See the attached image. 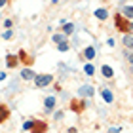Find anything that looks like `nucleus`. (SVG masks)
I'll return each instance as SVG.
<instances>
[{
  "instance_id": "1",
  "label": "nucleus",
  "mask_w": 133,
  "mask_h": 133,
  "mask_svg": "<svg viewBox=\"0 0 133 133\" xmlns=\"http://www.w3.org/2000/svg\"><path fill=\"white\" fill-rule=\"evenodd\" d=\"M114 23H116V29H118V31H122L124 34H131V27H133V25L125 19L122 14H116V15H114Z\"/></svg>"
},
{
  "instance_id": "2",
  "label": "nucleus",
  "mask_w": 133,
  "mask_h": 133,
  "mask_svg": "<svg viewBox=\"0 0 133 133\" xmlns=\"http://www.w3.org/2000/svg\"><path fill=\"white\" fill-rule=\"evenodd\" d=\"M51 80H53L51 74H36L34 84H36V88H46L48 84H51Z\"/></svg>"
},
{
  "instance_id": "3",
  "label": "nucleus",
  "mask_w": 133,
  "mask_h": 133,
  "mask_svg": "<svg viewBox=\"0 0 133 133\" xmlns=\"http://www.w3.org/2000/svg\"><path fill=\"white\" fill-rule=\"evenodd\" d=\"M48 129V125L44 122H40V120H34V124H32V133H46Z\"/></svg>"
},
{
  "instance_id": "4",
  "label": "nucleus",
  "mask_w": 133,
  "mask_h": 133,
  "mask_svg": "<svg viewBox=\"0 0 133 133\" xmlns=\"http://www.w3.org/2000/svg\"><path fill=\"white\" fill-rule=\"evenodd\" d=\"M78 93H80V97H82V95H84V97H91L95 91H93L91 86H82L80 89H78Z\"/></svg>"
},
{
  "instance_id": "5",
  "label": "nucleus",
  "mask_w": 133,
  "mask_h": 133,
  "mask_svg": "<svg viewBox=\"0 0 133 133\" xmlns=\"http://www.w3.org/2000/svg\"><path fill=\"white\" fill-rule=\"evenodd\" d=\"M8 116H10V108L0 103V124L6 122V120H8Z\"/></svg>"
},
{
  "instance_id": "6",
  "label": "nucleus",
  "mask_w": 133,
  "mask_h": 133,
  "mask_svg": "<svg viewBox=\"0 0 133 133\" xmlns=\"http://www.w3.org/2000/svg\"><path fill=\"white\" fill-rule=\"evenodd\" d=\"M101 95H103V99H105L107 103H112V101H114L112 91H110V89H107V88H103V89H101Z\"/></svg>"
},
{
  "instance_id": "7",
  "label": "nucleus",
  "mask_w": 133,
  "mask_h": 133,
  "mask_svg": "<svg viewBox=\"0 0 133 133\" xmlns=\"http://www.w3.org/2000/svg\"><path fill=\"white\" fill-rule=\"evenodd\" d=\"M124 46L125 50H133V34H124Z\"/></svg>"
},
{
  "instance_id": "8",
  "label": "nucleus",
  "mask_w": 133,
  "mask_h": 133,
  "mask_svg": "<svg viewBox=\"0 0 133 133\" xmlns=\"http://www.w3.org/2000/svg\"><path fill=\"white\" fill-rule=\"evenodd\" d=\"M101 72H103V76H105V78H112V74H114L112 66H108V65H103L101 66Z\"/></svg>"
},
{
  "instance_id": "9",
  "label": "nucleus",
  "mask_w": 133,
  "mask_h": 133,
  "mask_svg": "<svg viewBox=\"0 0 133 133\" xmlns=\"http://www.w3.org/2000/svg\"><path fill=\"white\" fill-rule=\"evenodd\" d=\"M21 76H23V80H34V72L31 69H25V70H21Z\"/></svg>"
},
{
  "instance_id": "10",
  "label": "nucleus",
  "mask_w": 133,
  "mask_h": 133,
  "mask_svg": "<svg viewBox=\"0 0 133 133\" xmlns=\"http://www.w3.org/2000/svg\"><path fill=\"white\" fill-rule=\"evenodd\" d=\"M44 105H46V110H53L55 108V97H46Z\"/></svg>"
},
{
  "instance_id": "11",
  "label": "nucleus",
  "mask_w": 133,
  "mask_h": 133,
  "mask_svg": "<svg viewBox=\"0 0 133 133\" xmlns=\"http://www.w3.org/2000/svg\"><path fill=\"white\" fill-rule=\"evenodd\" d=\"M95 17H97V19H101V21H105L107 17H108V11L103 10V8H99L97 11H95Z\"/></svg>"
},
{
  "instance_id": "12",
  "label": "nucleus",
  "mask_w": 133,
  "mask_h": 133,
  "mask_svg": "<svg viewBox=\"0 0 133 133\" xmlns=\"http://www.w3.org/2000/svg\"><path fill=\"white\" fill-rule=\"evenodd\" d=\"M86 108V105H84V101L80 103V101H72V110L74 112H80V110H84Z\"/></svg>"
},
{
  "instance_id": "13",
  "label": "nucleus",
  "mask_w": 133,
  "mask_h": 133,
  "mask_svg": "<svg viewBox=\"0 0 133 133\" xmlns=\"http://www.w3.org/2000/svg\"><path fill=\"white\" fill-rule=\"evenodd\" d=\"M84 55H86V59H95V48H93V46L86 48V51H84Z\"/></svg>"
},
{
  "instance_id": "14",
  "label": "nucleus",
  "mask_w": 133,
  "mask_h": 133,
  "mask_svg": "<svg viewBox=\"0 0 133 133\" xmlns=\"http://www.w3.org/2000/svg\"><path fill=\"white\" fill-rule=\"evenodd\" d=\"M63 32H65V36L72 34V32H74V25H72V23H65V25H63Z\"/></svg>"
},
{
  "instance_id": "15",
  "label": "nucleus",
  "mask_w": 133,
  "mask_h": 133,
  "mask_svg": "<svg viewBox=\"0 0 133 133\" xmlns=\"http://www.w3.org/2000/svg\"><path fill=\"white\" fill-rule=\"evenodd\" d=\"M122 15L125 17V19L133 17V6H125V8H124V11H122Z\"/></svg>"
},
{
  "instance_id": "16",
  "label": "nucleus",
  "mask_w": 133,
  "mask_h": 133,
  "mask_svg": "<svg viewBox=\"0 0 133 133\" xmlns=\"http://www.w3.org/2000/svg\"><path fill=\"white\" fill-rule=\"evenodd\" d=\"M15 65H17V57L15 55H8V66H10V69H14Z\"/></svg>"
},
{
  "instance_id": "17",
  "label": "nucleus",
  "mask_w": 133,
  "mask_h": 133,
  "mask_svg": "<svg viewBox=\"0 0 133 133\" xmlns=\"http://www.w3.org/2000/svg\"><path fill=\"white\" fill-rule=\"evenodd\" d=\"M84 72H86V74H88V76H91V74H93V72H95V69H93V65H89V63H88L86 66H84Z\"/></svg>"
},
{
  "instance_id": "18",
  "label": "nucleus",
  "mask_w": 133,
  "mask_h": 133,
  "mask_svg": "<svg viewBox=\"0 0 133 133\" xmlns=\"http://www.w3.org/2000/svg\"><path fill=\"white\" fill-rule=\"evenodd\" d=\"M53 42H57V44L66 42V36H65V34H55V36H53Z\"/></svg>"
},
{
  "instance_id": "19",
  "label": "nucleus",
  "mask_w": 133,
  "mask_h": 133,
  "mask_svg": "<svg viewBox=\"0 0 133 133\" xmlns=\"http://www.w3.org/2000/svg\"><path fill=\"white\" fill-rule=\"evenodd\" d=\"M69 48H70L69 42H61V44L57 46V50H59V51H69Z\"/></svg>"
},
{
  "instance_id": "20",
  "label": "nucleus",
  "mask_w": 133,
  "mask_h": 133,
  "mask_svg": "<svg viewBox=\"0 0 133 133\" xmlns=\"http://www.w3.org/2000/svg\"><path fill=\"white\" fill-rule=\"evenodd\" d=\"M19 59H21V61H25V63H31L32 61V59H29V55L25 51H19Z\"/></svg>"
},
{
  "instance_id": "21",
  "label": "nucleus",
  "mask_w": 133,
  "mask_h": 133,
  "mask_svg": "<svg viewBox=\"0 0 133 133\" xmlns=\"http://www.w3.org/2000/svg\"><path fill=\"white\" fill-rule=\"evenodd\" d=\"M32 124H34V120H27L25 124H23V129L29 131V129H32Z\"/></svg>"
},
{
  "instance_id": "22",
  "label": "nucleus",
  "mask_w": 133,
  "mask_h": 133,
  "mask_svg": "<svg viewBox=\"0 0 133 133\" xmlns=\"http://www.w3.org/2000/svg\"><path fill=\"white\" fill-rule=\"evenodd\" d=\"M2 38H4V40H8V38H11V31H4V34H2Z\"/></svg>"
},
{
  "instance_id": "23",
  "label": "nucleus",
  "mask_w": 133,
  "mask_h": 133,
  "mask_svg": "<svg viewBox=\"0 0 133 133\" xmlns=\"http://www.w3.org/2000/svg\"><path fill=\"white\" fill-rule=\"evenodd\" d=\"M128 61H129L131 66H133V53H128Z\"/></svg>"
},
{
  "instance_id": "24",
  "label": "nucleus",
  "mask_w": 133,
  "mask_h": 133,
  "mask_svg": "<svg viewBox=\"0 0 133 133\" xmlns=\"http://www.w3.org/2000/svg\"><path fill=\"white\" fill-rule=\"evenodd\" d=\"M4 27H8V29H10V27H11V21H10V19H6V21H4Z\"/></svg>"
},
{
  "instance_id": "25",
  "label": "nucleus",
  "mask_w": 133,
  "mask_h": 133,
  "mask_svg": "<svg viewBox=\"0 0 133 133\" xmlns=\"http://www.w3.org/2000/svg\"><path fill=\"white\" fill-rule=\"evenodd\" d=\"M63 118V112H55V120H61Z\"/></svg>"
},
{
  "instance_id": "26",
  "label": "nucleus",
  "mask_w": 133,
  "mask_h": 133,
  "mask_svg": "<svg viewBox=\"0 0 133 133\" xmlns=\"http://www.w3.org/2000/svg\"><path fill=\"white\" fill-rule=\"evenodd\" d=\"M4 78H6V72H0V82H2Z\"/></svg>"
},
{
  "instance_id": "27",
  "label": "nucleus",
  "mask_w": 133,
  "mask_h": 133,
  "mask_svg": "<svg viewBox=\"0 0 133 133\" xmlns=\"http://www.w3.org/2000/svg\"><path fill=\"white\" fill-rule=\"evenodd\" d=\"M118 131H120L118 128H114V129H110V131H108V133H118Z\"/></svg>"
},
{
  "instance_id": "28",
  "label": "nucleus",
  "mask_w": 133,
  "mask_h": 133,
  "mask_svg": "<svg viewBox=\"0 0 133 133\" xmlns=\"http://www.w3.org/2000/svg\"><path fill=\"white\" fill-rule=\"evenodd\" d=\"M4 4H6V2H4V0H0V8H2V6H4Z\"/></svg>"
}]
</instances>
